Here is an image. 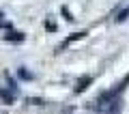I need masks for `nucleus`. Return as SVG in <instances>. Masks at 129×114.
<instances>
[{
	"label": "nucleus",
	"mask_w": 129,
	"mask_h": 114,
	"mask_svg": "<svg viewBox=\"0 0 129 114\" xmlns=\"http://www.w3.org/2000/svg\"><path fill=\"white\" fill-rule=\"evenodd\" d=\"M0 97H2V101L5 103H13L15 97H17V86H15V82L9 78V88L0 86Z\"/></svg>",
	"instance_id": "obj_1"
},
{
	"label": "nucleus",
	"mask_w": 129,
	"mask_h": 114,
	"mask_svg": "<svg viewBox=\"0 0 129 114\" xmlns=\"http://www.w3.org/2000/svg\"><path fill=\"white\" fill-rule=\"evenodd\" d=\"M19 78H24V80H32V73L30 71H26V69H19Z\"/></svg>",
	"instance_id": "obj_6"
},
{
	"label": "nucleus",
	"mask_w": 129,
	"mask_h": 114,
	"mask_svg": "<svg viewBox=\"0 0 129 114\" xmlns=\"http://www.w3.org/2000/svg\"><path fill=\"white\" fill-rule=\"evenodd\" d=\"M90 82H92V78H88V75H86V78H82V80H78V82H75V88H73V91H75V93H84V91L88 88V84H90Z\"/></svg>",
	"instance_id": "obj_2"
},
{
	"label": "nucleus",
	"mask_w": 129,
	"mask_h": 114,
	"mask_svg": "<svg viewBox=\"0 0 129 114\" xmlns=\"http://www.w3.org/2000/svg\"><path fill=\"white\" fill-rule=\"evenodd\" d=\"M22 39H24L22 32H7L5 35V41H22Z\"/></svg>",
	"instance_id": "obj_3"
},
{
	"label": "nucleus",
	"mask_w": 129,
	"mask_h": 114,
	"mask_svg": "<svg viewBox=\"0 0 129 114\" xmlns=\"http://www.w3.org/2000/svg\"><path fill=\"white\" fill-rule=\"evenodd\" d=\"M127 17H129V5L125 7V9L120 11L118 15H116V24H123V22H125V19H127Z\"/></svg>",
	"instance_id": "obj_4"
},
{
	"label": "nucleus",
	"mask_w": 129,
	"mask_h": 114,
	"mask_svg": "<svg viewBox=\"0 0 129 114\" xmlns=\"http://www.w3.org/2000/svg\"><path fill=\"white\" fill-rule=\"evenodd\" d=\"M80 37H84V32H78V35H71V37H69V39H67V41H64V43H62V47H67V45H69V43H71V41H75V39H80ZM62 47H60V50H62ZM60 50H58V52H60Z\"/></svg>",
	"instance_id": "obj_5"
}]
</instances>
